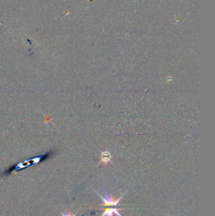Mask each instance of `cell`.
<instances>
[{"mask_svg":"<svg viewBox=\"0 0 215 216\" xmlns=\"http://www.w3.org/2000/svg\"><path fill=\"white\" fill-rule=\"evenodd\" d=\"M97 193L98 195L100 196V198H102V202H103V204H100V205H101V206H117L119 202H120V199L123 198V197L124 195V194H125V193L123 194L121 197H120L117 200H114L112 195H107L105 196V197H103V196L99 194L98 192Z\"/></svg>","mask_w":215,"mask_h":216,"instance_id":"6da1fadb","label":"cell"},{"mask_svg":"<svg viewBox=\"0 0 215 216\" xmlns=\"http://www.w3.org/2000/svg\"><path fill=\"white\" fill-rule=\"evenodd\" d=\"M103 210V214L102 216H113V214H115L118 216H122L119 213V210H122L123 209H119V208H107V209H102Z\"/></svg>","mask_w":215,"mask_h":216,"instance_id":"7a4b0ae2","label":"cell"},{"mask_svg":"<svg viewBox=\"0 0 215 216\" xmlns=\"http://www.w3.org/2000/svg\"><path fill=\"white\" fill-rule=\"evenodd\" d=\"M64 216H75V215H71V214H69V215H64Z\"/></svg>","mask_w":215,"mask_h":216,"instance_id":"3957f363","label":"cell"}]
</instances>
